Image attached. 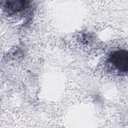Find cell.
Returning <instances> with one entry per match:
<instances>
[{"mask_svg": "<svg viewBox=\"0 0 128 128\" xmlns=\"http://www.w3.org/2000/svg\"><path fill=\"white\" fill-rule=\"evenodd\" d=\"M110 62L116 68L122 72H126L128 70V52L120 50L114 52L110 56Z\"/></svg>", "mask_w": 128, "mask_h": 128, "instance_id": "obj_1", "label": "cell"}, {"mask_svg": "<svg viewBox=\"0 0 128 128\" xmlns=\"http://www.w3.org/2000/svg\"><path fill=\"white\" fill-rule=\"evenodd\" d=\"M29 2L22 0H10L5 2L6 8L11 12H18L22 10L28 6Z\"/></svg>", "mask_w": 128, "mask_h": 128, "instance_id": "obj_2", "label": "cell"}]
</instances>
